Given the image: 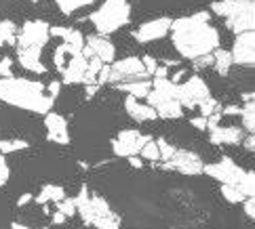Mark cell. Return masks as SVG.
I'll return each instance as SVG.
<instances>
[{
  "mask_svg": "<svg viewBox=\"0 0 255 229\" xmlns=\"http://www.w3.org/2000/svg\"><path fill=\"white\" fill-rule=\"evenodd\" d=\"M63 221H66V217H63L61 213H57V210H55V213H53V223H55V225H61Z\"/></svg>",
  "mask_w": 255,
  "mask_h": 229,
  "instance_id": "obj_48",
  "label": "cell"
},
{
  "mask_svg": "<svg viewBox=\"0 0 255 229\" xmlns=\"http://www.w3.org/2000/svg\"><path fill=\"white\" fill-rule=\"evenodd\" d=\"M17 42V25L13 21H0V47Z\"/></svg>",
  "mask_w": 255,
  "mask_h": 229,
  "instance_id": "obj_26",
  "label": "cell"
},
{
  "mask_svg": "<svg viewBox=\"0 0 255 229\" xmlns=\"http://www.w3.org/2000/svg\"><path fill=\"white\" fill-rule=\"evenodd\" d=\"M87 19L95 25L97 36L108 38L131 21V2L129 0H104V4L91 13Z\"/></svg>",
  "mask_w": 255,
  "mask_h": 229,
  "instance_id": "obj_5",
  "label": "cell"
},
{
  "mask_svg": "<svg viewBox=\"0 0 255 229\" xmlns=\"http://www.w3.org/2000/svg\"><path fill=\"white\" fill-rule=\"evenodd\" d=\"M0 101L25 109V112L49 114L53 112L55 99L47 95V88H44L42 82L11 76V78H0Z\"/></svg>",
  "mask_w": 255,
  "mask_h": 229,
  "instance_id": "obj_2",
  "label": "cell"
},
{
  "mask_svg": "<svg viewBox=\"0 0 255 229\" xmlns=\"http://www.w3.org/2000/svg\"><path fill=\"white\" fill-rule=\"evenodd\" d=\"M44 88H47V95L51 97V99H55L59 93H61V82H57V80H53L51 82V84L49 86H44Z\"/></svg>",
  "mask_w": 255,
  "mask_h": 229,
  "instance_id": "obj_39",
  "label": "cell"
},
{
  "mask_svg": "<svg viewBox=\"0 0 255 229\" xmlns=\"http://www.w3.org/2000/svg\"><path fill=\"white\" fill-rule=\"evenodd\" d=\"M241 107L239 105H222V116H239Z\"/></svg>",
  "mask_w": 255,
  "mask_h": 229,
  "instance_id": "obj_41",
  "label": "cell"
},
{
  "mask_svg": "<svg viewBox=\"0 0 255 229\" xmlns=\"http://www.w3.org/2000/svg\"><path fill=\"white\" fill-rule=\"evenodd\" d=\"M192 66H194L196 70H200V68H207V66H213V57H211V55H205V57H198V59H194V61H192Z\"/></svg>",
  "mask_w": 255,
  "mask_h": 229,
  "instance_id": "obj_38",
  "label": "cell"
},
{
  "mask_svg": "<svg viewBox=\"0 0 255 229\" xmlns=\"http://www.w3.org/2000/svg\"><path fill=\"white\" fill-rule=\"evenodd\" d=\"M11 229H32V227H28V225H23V223H11Z\"/></svg>",
  "mask_w": 255,
  "mask_h": 229,
  "instance_id": "obj_49",
  "label": "cell"
},
{
  "mask_svg": "<svg viewBox=\"0 0 255 229\" xmlns=\"http://www.w3.org/2000/svg\"><path fill=\"white\" fill-rule=\"evenodd\" d=\"M222 196L226 198V202H230V204H243L245 200H247L239 189H234L230 185H222Z\"/></svg>",
  "mask_w": 255,
  "mask_h": 229,
  "instance_id": "obj_29",
  "label": "cell"
},
{
  "mask_svg": "<svg viewBox=\"0 0 255 229\" xmlns=\"http://www.w3.org/2000/svg\"><path fill=\"white\" fill-rule=\"evenodd\" d=\"M209 97H211V90H209V86L200 76H192L186 82L177 84V101L181 107H188V109L198 107Z\"/></svg>",
  "mask_w": 255,
  "mask_h": 229,
  "instance_id": "obj_10",
  "label": "cell"
},
{
  "mask_svg": "<svg viewBox=\"0 0 255 229\" xmlns=\"http://www.w3.org/2000/svg\"><path fill=\"white\" fill-rule=\"evenodd\" d=\"M148 105L156 112L158 118L165 120H175V118L184 116V107L177 101V84L169 78L152 80V90L148 93Z\"/></svg>",
  "mask_w": 255,
  "mask_h": 229,
  "instance_id": "obj_6",
  "label": "cell"
},
{
  "mask_svg": "<svg viewBox=\"0 0 255 229\" xmlns=\"http://www.w3.org/2000/svg\"><path fill=\"white\" fill-rule=\"evenodd\" d=\"M243 206H245V215L249 219H255V198H247L243 202Z\"/></svg>",
  "mask_w": 255,
  "mask_h": 229,
  "instance_id": "obj_40",
  "label": "cell"
},
{
  "mask_svg": "<svg viewBox=\"0 0 255 229\" xmlns=\"http://www.w3.org/2000/svg\"><path fill=\"white\" fill-rule=\"evenodd\" d=\"M32 200H34V198H32V194H23V196H21L19 200H17V204H19V206H23V204L32 202Z\"/></svg>",
  "mask_w": 255,
  "mask_h": 229,
  "instance_id": "obj_47",
  "label": "cell"
},
{
  "mask_svg": "<svg viewBox=\"0 0 255 229\" xmlns=\"http://www.w3.org/2000/svg\"><path fill=\"white\" fill-rule=\"evenodd\" d=\"M99 90V84H87V90H85V95L91 99V97H95V93Z\"/></svg>",
  "mask_w": 255,
  "mask_h": 229,
  "instance_id": "obj_45",
  "label": "cell"
},
{
  "mask_svg": "<svg viewBox=\"0 0 255 229\" xmlns=\"http://www.w3.org/2000/svg\"><path fill=\"white\" fill-rule=\"evenodd\" d=\"M154 141H156V148H158V155H160V160L162 162H167L169 158H171V155H173V152H175L177 148H175V145H171L167 139H162V137H160V139H154Z\"/></svg>",
  "mask_w": 255,
  "mask_h": 229,
  "instance_id": "obj_31",
  "label": "cell"
},
{
  "mask_svg": "<svg viewBox=\"0 0 255 229\" xmlns=\"http://www.w3.org/2000/svg\"><path fill=\"white\" fill-rule=\"evenodd\" d=\"M83 55L89 57H97L104 66H110L112 61H116V47L106 38V36H85V49Z\"/></svg>",
  "mask_w": 255,
  "mask_h": 229,
  "instance_id": "obj_13",
  "label": "cell"
},
{
  "mask_svg": "<svg viewBox=\"0 0 255 229\" xmlns=\"http://www.w3.org/2000/svg\"><path fill=\"white\" fill-rule=\"evenodd\" d=\"M162 168H169V170H177L181 172V175H203V168H205V162L203 158L192 152V150H175L173 152V155L160 164Z\"/></svg>",
  "mask_w": 255,
  "mask_h": 229,
  "instance_id": "obj_11",
  "label": "cell"
},
{
  "mask_svg": "<svg viewBox=\"0 0 255 229\" xmlns=\"http://www.w3.org/2000/svg\"><path fill=\"white\" fill-rule=\"evenodd\" d=\"M13 76V59L2 57L0 59V78H11Z\"/></svg>",
  "mask_w": 255,
  "mask_h": 229,
  "instance_id": "obj_35",
  "label": "cell"
},
{
  "mask_svg": "<svg viewBox=\"0 0 255 229\" xmlns=\"http://www.w3.org/2000/svg\"><path fill=\"white\" fill-rule=\"evenodd\" d=\"M152 139L150 135L139 133L137 128H123L114 139H112V152L118 158H131V155H139L141 148Z\"/></svg>",
  "mask_w": 255,
  "mask_h": 229,
  "instance_id": "obj_7",
  "label": "cell"
},
{
  "mask_svg": "<svg viewBox=\"0 0 255 229\" xmlns=\"http://www.w3.org/2000/svg\"><path fill=\"white\" fill-rule=\"evenodd\" d=\"M125 109H127V114H129L135 122H150V120H156V112L148 105V103H139V99H135V97H129L127 95L125 99Z\"/></svg>",
  "mask_w": 255,
  "mask_h": 229,
  "instance_id": "obj_20",
  "label": "cell"
},
{
  "mask_svg": "<svg viewBox=\"0 0 255 229\" xmlns=\"http://www.w3.org/2000/svg\"><path fill=\"white\" fill-rule=\"evenodd\" d=\"M51 25L42 19H32V21H25L23 27L17 32V42L15 47L17 49H28V47H42L49 42L51 38Z\"/></svg>",
  "mask_w": 255,
  "mask_h": 229,
  "instance_id": "obj_9",
  "label": "cell"
},
{
  "mask_svg": "<svg viewBox=\"0 0 255 229\" xmlns=\"http://www.w3.org/2000/svg\"><path fill=\"white\" fill-rule=\"evenodd\" d=\"M230 55H232L234 66L253 68V63H255V32L236 34Z\"/></svg>",
  "mask_w": 255,
  "mask_h": 229,
  "instance_id": "obj_12",
  "label": "cell"
},
{
  "mask_svg": "<svg viewBox=\"0 0 255 229\" xmlns=\"http://www.w3.org/2000/svg\"><path fill=\"white\" fill-rule=\"evenodd\" d=\"M68 196H66V189H63L61 185H51V183H49V185H44L42 189H40V194L38 196H36L34 200H36V202H38V204H49V202H61V200H66Z\"/></svg>",
  "mask_w": 255,
  "mask_h": 229,
  "instance_id": "obj_22",
  "label": "cell"
},
{
  "mask_svg": "<svg viewBox=\"0 0 255 229\" xmlns=\"http://www.w3.org/2000/svg\"><path fill=\"white\" fill-rule=\"evenodd\" d=\"M198 109H200V116L209 118V116H213V114H222V103L217 101V99L209 97V99H205V101L198 105Z\"/></svg>",
  "mask_w": 255,
  "mask_h": 229,
  "instance_id": "obj_28",
  "label": "cell"
},
{
  "mask_svg": "<svg viewBox=\"0 0 255 229\" xmlns=\"http://www.w3.org/2000/svg\"><path fill=\"white\" fill-rule=\"evenodd\" d=\"M116 88L121 90V93L129 95V97H135V99H145L148 93L152 90V80H129V82H121V84H116Z\"/></svg>",
  "mask_w": 255,
  "mask_h": 229,
  "instance_id": "obj_21",
  "label": "cell"
},
{
  "mask_svg": "<svg viewBox=\"0 0 255 229\" xmlns=\"http://www.w3.org/2000/svg\"><path fill=\"white\" fill-rule=\"evenodd\" d=\"M171 40L175 51L184 59L194 61L220 49V32L211 23L209 11H198L194 15L179 17L171 23Z\"/></svg>",
  "mask_w": 255,
  "mask_h": 229,
  "instance_id": "obj_1",
  "label": "cell"
},
{
  "mask_svg": "<svg viewBox=\"0 0 255 229\" xmlns=\"http://www.w3.org/2000/svg\"><path fill=\"white\" fill-rule=\"evenodd\" d=\"M129 162H131V166H133V168H141V166H143V162L137 158V155H131Z\"/></svg>",
  "mask_w": 255,
  "mask_h": 229,
  "instance_id": "obj_46",
  "label": "cell"
},
{
  "mask_svg": "<svg viewBox=\"0 0 255 229\" xmlns=\"http://www.w3.org/2000/svg\"><path fill=\"white\" fill-rule=\"evenodd\" d=\"M139 153H141V158L150 160V162H158V160H160V155H158V148H156V141H154V139H150L148 143H145Z\"/></svg>",
  "mask_w": 255,
  "mask_h": 229,
  "instance_id": "obj_32",
  "label": "cell"
},
{
  "mask_svg": "<svg viewBox=\"0 0 255 229\" xmlns=\"http://www.w3.org/2000/svg\"><path fill=\"white\" fill-rule=\"evenodd\" d=\"M8 175H11V170H8V164L4 160V155H0V185H4L8 181Z\"/></svg>",
  "mask_w": 255,
  "mask_h": 229,
  "instance_id": "obj_37",
  "label": "cell"
},
{
  "mask_svg": "<svg viewBox=\"0 0 255 229\" xmlns=\"http://www.w3.org/2000/svg\"><path fill=\"white\" fill-rule=\"evenodd\" d=\"M44 128H47V139L57 145H68L70 143V131H68V120L66 116L57 112L44 114Z\"/></svg>",
  "mask_w": 255,
  "mask_h": 229,
  "instance_id": "obj_15",
  "label": "cell"
},
{
  "mask_svg": "<svg viewBox=\"0 0 255 229\" xmlns=\"http://www.w3.org/2000/svg\"><path fill=\"white\" fill-rule=\"evenodd\" d=\"M51 36H59V38H63L61 42V47L66 49V53L70 55H78V53H83L85 49V34L80 32V30H74V27H63V25H55V27H51Z\"/></svg>",
  "mask_w": 255,
  "mask_h": 229,
  "instance_id": "obj_16",
  "label": "cell"
},
{
  "mask_svg": "<svg viewBox=\"0 0 255 229\" xmlns=\"http://www.w3.org/2000/svg\"><path fill=\"white\" fill-rule=\"evenodd\" d=\"M57 206V213H61L63 217H74L76 215V204H74V198H66V200H61V202L55 204Z\"/></svg>",
  "mask_w": 255,
  "mask_h": 229,
  "instance_id": "obj_33",
  "label": "cell"
},
{
  "mask_svg": "<svg viewBox=\"0 0 255 229\" xmlns=\"http://www.w3.org/2000/svg\"><path fill=\"white\" fill-rule=\"evenodd\" d=\"M241 97L245 99V103H247V101H253V93H251V90H249V93H243Z\"/></svg>",
  "mask_w": 255,
  "mask_h": 229,
  "instance_id": "obj_50",
  "label": "cell"
},
{
  "mask_svg": "<svg viewBox=\"0 0 255 229\" xmlns=\"http://www.w3.org/2000/svg\"><path fill=\"white\" fill-rule=\"evenodd\" d=\"M211 57H213V68H215V72L220 76H228L230 74V70H232V55H230V51H224V49H215L213 53H211Z\"/></svg>",
  "mask_w": 255,
  "mask_h": 229,
  "instance_id": "obj_23",
  "label": "cell"
},
{
  "mask_svg": "<svg viewBox=\"0 0 255 229\" xmlns=\"http://www.w3.org/2000/svg\"><path fill=\"white\" fill-rule=\"evenodd\" d=\"M209 131V139H211L213 145H239L245 137V131L241 126H211L207 128Z\"/></svg>",
  "mask_w": 255,
  "mask_h": 229,
  "instance_id": "obj_17",
  "label": "cell"
},
{
  "mask_svg": "<svg viewBox=\"0 0 255 229\" xmlns=\"http://www.w3.org/2000/svg\"><path fill=\"white\" fill-rule=\"evenodd\" d=\"M171 23H173L171 17H156V19H152V21L141 23L137 30L133 32V38L137 40L139 44L152 42V40H160V38H165V36L169 34Z\"/></svg>",
  "mask_w": 255,
  "mask_h": 229,
  "instance_id": "obj_14",
  "label": "cell"
},
{
  "mask_svg": "<svg viewBox=\"0 0 255 229\" xmlns=\"http://www.w3.org/2000/svg\"><path fill=\"white\" fill-rule=\"evenodd\" d=\"M28 148V141L25 139H4L0 141V153H15Z\"/></svg>",
  "mask_w": 255,
  "mask_h": 229,
  "instance_id": "obj_27",
  "label": "cell"
},
{
  "mask_svg": "<svg viewBox=\"0 0 255 229\" xmlns=\"http://www.w3.org/2000/svg\"><path fill=\"white\" fill-rule=\"evenodd\" d=\"M241 120H243V128L247 131V135H253L255 133V103L253 101H247L243 107H241Z\"/></svg>",
  "mask_w": 255,
  "mask_h": 229,
  "instance_id": "obj_24",
  "label": "cell"
},
{
  "mask_svg": "<svg viewBox=\"0 0 255 229\" xmlns=\"http://www.w3.org/2000/svg\"><path fill=\"white\" fill-rule=\"evenodd\" d=\"M66 49L61 47V44H57V49H55V53H53V63H55V68H57V72H63V68H66Z\"/></svg>",
  "mask_w": 255,
  "mask_h": 229,
  "instance_id": "obj_34",
  "label": "cell"
},
{
  "mask_svg": "<svg viewBox=\"0 0 255 229\" xmlns=\"http://www.w3.org/2000/svg\"><path fill=\"white\" fill-rule=\"evenodd\" d=\"M42 47H28V49H17V59L23 70L32 72V74H47V66L40 59Z\"/></svg>",
  "mask_w": 255,
  "mask_h": 229,
  "instance_id": "obj_19",
  "label": "cell"
},
{
  "mask_svg": "<svg viewBox=\"0 0 255 229\" xmlns=\"http://www.w3.org/2000/svg\"><path fill=\"white\" fill-rule=\"evenodd\" d=\"M234 2L236 0H215V2L211 4V11L215 13V15H220V17H226L230 15V11H232V6H234Z\"/></svg>",
  "mask_w": 255,
  "mask_h": 229,
  "instance_id": "obj_30",
  "label": "cell"
},
{
  "mask_svg": "<svg viewBox=\"0 0 255 229\" xmlns=\"http://www.w3.org/2000/svg\"><path fill=\"white\" fill-rule=\"evenodd\" d=\"M203 172L211 179L220 181L222 185H230L234 189H239L245 198H253V191H255L253 170H243L232 158H222L220 162L205 164Z\"/></svg>",
  "mask_w": 255,
  "mask_h": 229,
  "instance_id": "obj_4",
  "label": "cell"
},
{
  "mask_svg": "<svg viewBox=\"0 0 255 229\" xmlns=\"http://www.w3.org/2000/svg\"><path fill=\"white\" fill-rule=\"evenodd\" d=\"M87 57L83 53L72 55L68 66L61 72V84H83L85 80V72H87Z\"/></svg>",
  "mask_w": 255,
  "mask_h": 229,
  "instance_id": "obj_18",
  "label": "cell"
},
{
  "mask_svg": "<svg viewBox=\"0 0 255 229\" xmlns=\"http://www.w3.org/2000/svg\"><path fill=\"white\" fill-rule=\"evenodd\" d=\"M30 2H38V0H30Z\"/></svg>",
  "mask_w": 255,
  "mask_h": 229,
  "instance_id": "obj_51",
  "label": "cell"
},
{
  "mask_svg": "<svg viewBox=\"0 0 255 229\" xmlns=\"http://www.w3.org/2000/svg\"><path fill=\"white\" fill-rule=\"evenodd\" d=\"M76 215H80L85 225H93L97 229H121V217L102 196H91L87 185L80 187V194L74 198Z\"/></svg>",
  "mask_w": 255,
  "mask_h": 229,
  "instance_id": "obj_3",
  "label": "cell"
},
{
  "mask_svg": "<svg viewBox=\"0 0 255 229\" xmlns=\"http://www.w3.org/2000/svg\"><path fill=\"white\" fill-rule=\"evenodd\" d=\"M141 63H143V70H145V74L152 76L154 74V70L158 68V61L152 57V55H145V57H141Z\"/></svg>",
  "mask_w": 255,
  "mask_h": 229,
  "instance_id": "obj_36",
  "label": "cell"
},
{
  "mask_svg": "<svg viewBox=\"0 0 255 229\" xmlns=\"http://www.w3.org/2000/svg\"><path fill=\"white\" fill-rule=\"evenodd\" d=\"M226 27L234 34L253 32V27H255V0H236L230 15L226 17Z\"/></svg>",
  "mask_w": 255,
  "mask_h": 229,
  "instance_id": "obj_8",
  "label": "cell"
},
{
  "mask_svg": "<svg viewBox=\"0 0 255 229\" xmlns=\"http://www.w3.org/2000/svg\"><path fill=\"white\" fill-rule=\"evenodd\" d=\"M241 143L245 145V150H247V152H253V150H255V137H253V135L243 137V141H241Z\"/></svg>",
  "mask_w": 255,
  "mask_h": 229,
  "instance_id": "obj_43",
  "label": "cell"
},
{
  "mask_svg": "<svg viewBox=\"0 0 255 229\" xmlns=\"http://www.w3.org/2000/svg\"><path fill=\"white\" fill-rule=\"evenodd\" d=\"M156 80H160V78H169V68H165V66H158L156 70H154V74H152Z\"/></svg>",
  "mask_w": 255,
  "mask_h": 229,
  "instance_id": "obj_44",
  "label": "cell"
},
{
  "mask_svg": "<svg viewBox=\"0 0 255 229\" xmlns=\"http://www.w3.org/2000/svg\"><path fill=\"white\" fill-rule=\"evenodd\" d=\"M93 2H95V0H55V4L59 6V11L63 15H72V13L80 11V8L91 6Z\"/></svg>",
  "mask_w": 255,
  "mask_h": 229,
  "instance_id": "obj_25",
  "label": "cell"
},
{
  "mask_svg": "<svg viewBox=\"0 0 255 229\" xmlns=\"http://www.w3.org/2000/svg\"><path fill=\"white\" fill-rule=\"evenodd\" d=\"M190 124H192L194 128H198V131H207V118H203V116L192 118V120H190Z\"/></svg>",
  "mask_w": 255,
  "mask_h": 229,
  "instance_id": "obj_42",
  "label": "cell"
}]
</instances>
